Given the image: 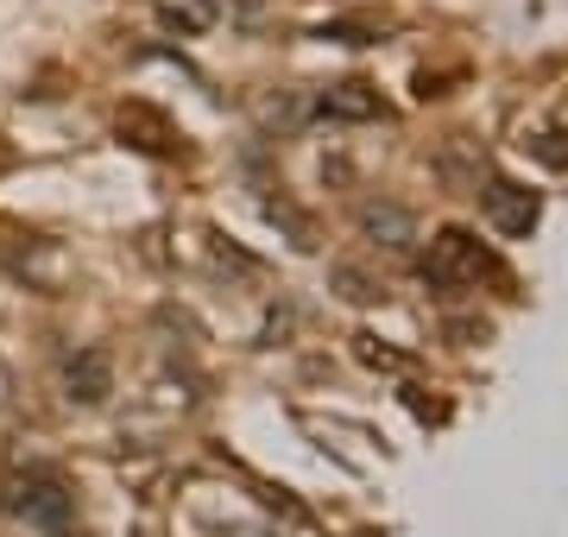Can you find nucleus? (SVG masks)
<instances>
[{"mask_svg": "<svg viewBox=\"0 0 568 537\" xmlns=\"http://www.w3.org/2000/svg\"><path fill=\"white\" fill-rule=\"evenodd\" d=\"M70 386H82L77 398H89V405H95V398L108 393V361H102V354H82V361H70Z\"/></svg>", "mask_w": 568, "mask_h": 537, "instance_id": "obj_1", "label": "nucleus"}]
</instances>
